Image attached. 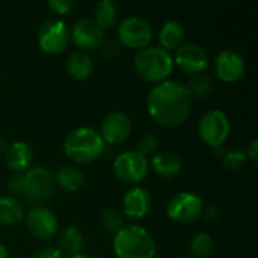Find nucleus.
I'll use <instances>...</instances> for the list:
<instances>
[{"label":"nucleus","instance_id":"nucleus-25","mask_svg":"<svg viewBox=\"0 0 258 258\" xmlns=\"http://www.w3.org/2000/svg\"><path fill=\"white\" fill-rule=\"evenodd\" d=\"M215 242L207 233H198L189 245V251L195 258H209L213 254Z\"/></svg>","mask_w":258,"mask_h":258},{"label":"nucleus","instance_id":"nucleus-18","mask_svg":"<svg viewBox=\"0 0 258 258\" xmlns=\"http://www.w3.org/2000/svg\"><path fill=\"white\" fill-rule=\"evenodd\" d=\"M151 166L154 172L162 178H172L181 171V160L171 151H162L153 156Z\"/></svg>","mask_w":258,"mask_h":258},{"label":"nucleus","instance_id":"nucleus-10","mask_svg":"<svg viewBox=\"0 0 258 258\" xmlns=\"http://www.w3.org/2000/svg\"><path fill=\"white\" fill-rule=\"evenodd\" d=\"M70 44V30L62 20L45 21L38 32V47L47 54H60Z\"/></svg>","mask_w":258,"mask_h":258},{"label":"nucleus","instance_id":"nucleus-32","mask_svg":"<svg viewBox=\"0 0 258 258\" xmlns=\"http://www.w3.org/2000/svg\"><path fill=\"white\" fill-rule=\"evenodd\" d=\"M32 258H65V257L62 255V252H60L57 248L45 246V248H41L39 251H36Z\"/></svg>","mask_w":258,"mask_h":258},{"label":"nucleus","instance_id":"nucleus-27","mask_svg":"<svg viewBox=\"0 0 258 258\" xmlns=\"http://www.w3.org/2000/svg\"><path fill=\"white\" fill-rule=\"evenodd\" d=\"M100 222L106 231L115 234L124 227V215L116 209H107L101 213Z\"/></svg>","mask_w":258,"mask_h":258},{"label":"nucleus","instance_id":"nucleus-34","mask_svg":"<svg viewBox=\"0 0 258 258\" xmlns=\"http://www.w3.org/2000/svg\"><path fill=\"white\" fill-rule=\"evenodd\" d=\"M246 157H249L252 162H257L258 160V139H252L249 147H248V151H246Z\"/></svg>","mask_w":258,"mask_h":258},{"label":"nucleus","instance_id":"nucleus-17","mask_svg":"<svg viewBox=\"0 0 258 258\" xmlns=\"http://www.w3.org/2000/svg\"><path fill=\"white\" fill-rule=\"evenodd\" d=\"M5 162L9 169H12L15 174H23L27 169H30L33 162V151L29 144L23 141L12 142L5 153Z\"/></svg>","mask_w":258,"mask_h":258},{"label":"nucleus","instance_id":"nucleus-23","mask_svg":"<svg viewBox=\"0 0 258 258\" xmlns=\"http://www.w3.org/2000/svg\"><path fill=\"white\" fill-rule=\"evenodd\" d=\"M24 207L14 197L0 198V224L11 227L24 219Z\"/></svg>","mask_w":258,"mask_h":258},{"label":"nucleus","instance_id":"nucleus-29","mask_svg":"<svg viewBox=\"0 0 258 258\" xmlns=\"http://www.w3.org/2000/svg\"><path fill=\"white\" fill-rule=\"evenodd\" d=\"M159 147V139L153 135V133H147L144 136H141V139L138 141V153L142 154L144 157L147 156H154V153L157 151Z\"/></svg>","mask_w":258,"mask_h":258},{"label":"nucleus","instance_id":"nucleus-30","mask_svg":"<svg viewBox=\"0 0 258 258\" xmlns=\"http://www.w3.org/2000/svg\"><path fill=\"white\" fill-rule=\"evenodd\" d=\"M100 50V56L106 60H113L115 57H118L119 51H121V44L116 39H104L101 42V45L98 47Z\"/></svg>","mask_w":258,"mask_h":258},{"label":"nucleus","instance_id":"nucleus-3","mask_svg":"<svg viewBox=\"0 0 258 258\" xmlns=\"http://www.w3.org/2000/svg\"><path fill=\"white\" fill-rule=\"evenodd\" d=\"M113 251L118 258H154L156 242L141 225H124L113 237Z\"/></svg>","mask_w":258,"mask_h":258},{"label":"nucleus","instance_id":"nucleus-16","mask_svg":"<svg viewBox=\"0 0 258 258\" xmlns=\"http://www.w3.org/2000/svg\"><path fill=\"white\" fill-rule=\"evenodd\" d=\"M151 207V197L144 187L130 189L122 200V213L130 221H139L147 216Z\"/></svg>","mask_w":258,"mask_h":258},{"label":"nucleus","instance_id":"nucleus-21","mask_svg":"<svg viewBox=\"0 0 258 258\" xmlns=\"http://www.w3.org/2000/svg\"><path fill=\"white\" fill-rule=\"evenodd\" d=\"M85 246V237L80 231V228L77 227H67L60 236H59V251L62 252V255L67 258L82 254V249Z\"/></svg>","mask_w":258,"mask_h":258},{"label":"nucleus","instance_id":"nucleus-35","mask_svg":"<svg viewBox=\"0 0 258 258\" xmlns=\"http://www.w3.org/2000/svg\"><path fill=\"white\" fill-rule=\"evenodd\" d=\"M0 258H9L8 249H6L5 245H2V243H0Z\"/></svg>","mask_w":258,"mask_h":258},{"label":"nucleus","instance_id":"nucleus-33","mask_svg":"<svg viewBox=\"0 0 258 258\" xmlns=\"http://www.w3.org/2000/svg\"><path fill=\"white\" fill-rule=\"evenodd\" d=\"M203 215L207 221H218L221 216V212L216 206H209L207 209H203Z\"/></svg>","mask_w":258,"mask_h":258},{"label":"nucleus","instance_id":"nucleus-6","mask_svg":"<svg viewBox=\"0 0 258 258\" xmlns=\"http://www.w3.org/2000/svg\"><path fill=\"white\" fill-rule=\"evenodd\" d=\"M153 39V27L142 17H127L118 26V41L132 50H142Z\"/></svg>","mask_w":258,"mask_h":258},{"label":"nucleus","instance_id":"nucleus-15","mask_svg":"<svg viewBox=\"0 0 258 258\" xmlns=\"http://www.w3.org/2000/svg\"><path fill=\"white\" fill-rule=\"evenodd\" d=\"M132 119L124 112H112L101 122L100 136L104 144H121L132 133Z\"/></svg>","mask_w":258,"mask_h":258},{"label":"nucleus","instance_id":"nucleus-4","mask_svg":"<svg viewBox=\"0 0 258 258\" xmlns=\"http://www.w3.org/2000/svg\"><path fill=\"white\" fill-rule=\"evenodd\" d=\"M104 141L100 133L91 127L74 128L63 142V151L67 157L76 163H91L97 160L104 151Z\"/></svg>","mask_w":258,"mask_h":258},{"label":"nucleus","instance_id":"nucleus-36","mask_svg":"<svg viewBox=\"0 0 258 258\" xmlns=\"http://www.w3.org/2000/svg\"><path fill=\"white\" fill-rule=\"evenodd\" d=\"M68 258H94V257L86 255V254H77V255H73V257H68Z\"/></svg>","mask_w":258,"mask_h":258},{"label":"nucleus","instance_id":"nucleus-12","mask_svg":"<svg viewBox=\"0 0 258 258\" xmlns=\"http://www.w3.org/2000/svg\"><path fill=\"white\" fill-rule=\"evenodd\" d=\"M174 63L184 73L189 74H201L206 71L207 65H209V57L206 50L195 44V42H187L180 45L175 50L174 54Z\"/></svg>","mask_w":258,"mask_h":258},{"label":"nucleus","instance_id":"nucleus-22","mask_svg":"<svg viewBox=\"0 0 258 258\" xmlns=\"http://www.w3.org/2000/svg\"><path fill=\"white\" fill-rule=\"evenodd\" d=\"M53 178H54V184H57L60 189L67 192H77L85 183L83 172L76 166H60Z\"/></svg>","mask_w":258,"mask_h":258},{"label":"nucleus","instance_id":"nucleus-5","mask_svg":"<svg viewBox=\"0 0 258 258\" xmlns=\"http://www.w3.org/2000/svg\"><path fill=\"white\" fill-rule=\"evenodd\" d=\"M136 73L147 82L162 83L174 71V59L169 51L160 47H147L138 51L133 59Z\"/></svg>","mask_w":258,"mask_h":258},{"label":"nucleus","instance_id":"nucleus-14","mask_svg":"<svg viewBox=\"0 0 258 258\" xmlns=\"http://www.w3.org/2000/svg\"><path fill=\"white\" fill-rule=\"evenodd\" d=\"M213 70H215L216 77L221 82L234 83L245 73V60L237 51L224 50L216 56L213 62Z\"/></svg>","mask_w":258,"mask_h":258},{"label":"nucleus","instance_id":"nucleus-31","mask_svg":"<svg viewBox=\"0 0 258 258\" xmlns=\"http://www.w3.org/2000/svg\"><path fill=\"white\" fill-rule=\"evenodd\" d=\"M48 8L59 15H67L73 11L74 2L73 0H48Z\"/></svg>","mask_w":258,"mask_h":258},{"label":"nucleus","instance_id":"nucleus-9","mask_svg":"<svg viewBox=\"0 0 258 258\" xmlns=\"http://www.w3.org/2000/svg\"><path fill=\"white\" fill-rule=\"evenodd\" d=\"M113 172L122 183L136 184L148 174V159L138 151H124L115 159Z\"/></svg>","mask_w":258,"mask_h":258},{"label":"nucleus","instance_id":"nucleus-28","mask_svg":"<svg viewBox=\"0 0 258 258\" xmlns=\"http://www.w3.org/2000/svg\"><path fill=\"white\" fill-rule=\"evenodd\" d=\"M248 157L246 153H243L242 150H228L224 154V165L225 168H228L230 171H237L240 169L245 163H246Z\"/></svg>","mask_w":258,"mask_h":258},{"label":"nucleus","instance_id":"nucleus-13","mask_svg":"<svg viewBox=\"0 0 258 258\" xmlns=\"http://www.w3.org/2000/svg\"><path fill=\"white\" fill-rule=\"evenodd\" d=\"M70 39L82 50H97L104 41V30H101L92 18H82L73 26Z\"/></svg>","mask_w":258,"mask_h":258},{"label":"nucleus","instance_id":"nucleus-19","mask_svg":"<svg viewBox=\"0 0 258 258\" xmlns=\"http://www.w3.org/2000/svg\"><path fill=\"white\" fill-rule=\"evenodd\" d=\"M186 36V30L181 26V23L169 20L166 21L160 32H159V42H160V48L169 51V50H177L180 45H183Z\"/></svg>","mask_w":258,"mask_h":258},{"label":"nucleus","instance_id":"nucleus-8","mask_svg":"<svg viewBox=\"0 0 258 258\" xmlns=\"http://www.w3.org/2000/svg\"><path fill=\"white\" fill-rule=\"evenodd\" d=\"M203 200L192 192H180L166 206V215L177 224H192L203 215Z\"/></svg>","mask_w":258,"mask_h":258},{"label":"nucleus","instance_id":"nucleus-20","mask_svg":"<svg viewBox=\"0 0 258 258\" xmlns=\"http://www.w3.org/2000/svg\"><path fill=\"white\" fill-rule=\"evenodd\" d=\"M92 70H94V62L85 51H74L70 54L67 60V71L74 80L83 82L89 79Z\"/></svg>","mask_w":258,"mask_h":258},{"label":"nucleus","instance_id":"nucleus-24","mask_svg":"<svg viewBox=\"0 0 258 258\" xmlns=\"http://www.w3.org/2000/svg\"><path fill=\"white\" fill-rule=\"evenodd\" d=\"M118 6L112 0H101L95 5L94 9V21L101 30H107L116 24L118 20Z\"/></svg>","mask_w":258,"mask_h":258},{"label":"nucleus","instance_id":"nucleus-11","mask_svg":"<svg viewBox=\"0 0 258 258\" xmlns=\"http://www.w3.org/2000/svg\"><path fill=\"white\" fill-rule=\"evenodd\" d=\"M24 219H26L27 231L33 237L41 239V240L51 239L59 230V221L56 215L44 206L32 207L24 215Z\"/></svg>","mask_w":258,"mask_h":258},{"label":"nucleus","instance_id":"nucleus-7","mask_svg":"<svg viewBox=\"0 0 258 258\" xmlns=\"http://www.w3.org/2000/svg\"><path fill=\"white\" fill-rule=\"evenodd\" d=\"M230 119L221 110H210L203 115L198 122V135L204 144L212 148H219L230 136Z\"/></svg>","mask_w":258,"mask_h":258},{"label":"nucleus","instance_id":"nucleus-26","mask_svg":"<svg viewBox=\"0 0 258 258\" xmlns=\"http://www.w3.org/2000/svg\"><path fill=\"white\" fill-rule=\"evenodd\" d=\"M212 88H213L212 79L204 74H197L186 85V89H187L189 95L192 97V100L194 98H206L212 92Z\"/></svg>","mask_w":258,"mask_h":258},{"label":"nucleus","instance_id":"nucleus-2","mask_svg":"<svg viewBox=\"0 0 258 258\" xmlns=\"http://www.w3.org/2000/svg\"><path fill=\"white\" fill-rule=\"evenodd\" d=\"M54 186L53 174L42 166L30 168L23 174H14L8 180V189L17 197H23L33 207L50 201Z\"/></svg>","mask_w":258,"mask_h":258},{"label":"nucleus","instance_id":"nucleus-1","mask_svg":"<svg viewBox=\"0 0 258 258\" xmlns=\"http://www.w3.org/2000/svg\"><path fill=\"white\" fill-rule=\"evenodd\" d=\"M147 107L150 116L163 127L181 125L192 112V97L186 85L175 80L157 83L148 94Z\"/></svg>","mask_w":258,"mask_h":258}]
</instances>
